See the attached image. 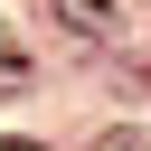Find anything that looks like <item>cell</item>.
I'll list each match as a JSON object with an SVG mask.
<instances>
[{"instance_id":"2","label":"cell","mask_w":151,"mask_h":151,"mask_svg":"<svg viewBox=\"0 0 151 151\" xmlns=\"http://www.w3.org/2000/svg\"><path fill=\"white\" fill-rule=\"evenodd\" d=\"M28 76H38V66H28V47H19V28L0 19V94H28Z\"/></svg>"},{"instance_id":"3","label":"cell","mask_w":151,"mask_h":151,"mask_svg":"<svg viewBox=\"0 0 151 151\" xmlns=\"http://www.w3.org/2000/svg\"><path fill=\"white\" fill-rule=\"evenodd\" d=\"M94 151H151V132H104Z\"/></svg>"},{"instance_id":"4","label":"cell","mask_w":151,"mask_h":151,"mask_svg":"<svg viewBox=\"0 0 151 151\" xmlns=\"http://www.w3.org/2000/svg\"><path fill=\"white\" fill-rule=\"evenodd\" d=\"M0 151H38V142H19V132H0Z\"/></svg>"},{"instance_id":"1","label":"cell","mask_w":151,"mask_h":151,"mask_svg":"<svg viewBox=\"0 0 151 151\" xmlns=\"http://www.w3.org/2000/svg\"><path fill=\"white\" fill-rule=\"evenodd\" d=\"M57 28H66L76 47H104V38H113V0H57Z\"/></svg>"}]
</instances>
